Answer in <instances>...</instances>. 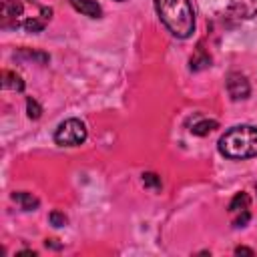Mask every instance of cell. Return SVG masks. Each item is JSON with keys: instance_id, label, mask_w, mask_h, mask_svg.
Wrapping results in <instances>:
<instances>
[{"instance_id": "5", "label": "cell", "mask_w": 257, "mask_h": 257, "mask_svg": "<svg viewBox=\"0 0 257 257\" xmlns=\"http://www.w3.org/2000/svg\"><path fill=\"white\" fill-rule=\"evenodd\" d=\"M229 12L237 18H253L257 16V0H229Z\"/></svg>"}, {"instance_id": "17", "label": "cell", "mask_w": 257, "mask_h": 257, "mask_svg": "<svg viewBox=\"0 0 257 257\" xmlns=\"http://www.w3.org/2000/svg\"><path fill=\"white\" fill-rule=\"evenodd\" d=\"M56 239H46V247H52V249H60V245L58 243H54Z\"/></svg>"}, {"instance_id": "16", "label": "cell", "mask_w": 257, "mask_h": 257, "mask_svg": "<svg viewBox=\"0 0 257 257\" xmlns=\"http://www.w3.org/2000/svg\"><path fill=\"white\" fill-rule=\"evenodd\" d=\"M235 253H237V255H255V251L249 249V247H237Z\"/></svg>"}, {"instance_id": "10", "label": "cell", "mask_w": 257, "mask_h": 257, "mask_svg": "<svg viewBox=\"0 0 257 257\" xmlns=\"http://www.w3.org/2000/svg\"><path fill=\"white\" fill-rule=\"evenodd\" d=\"M217 126H219V122H217V120H213V118H201V120L193 122L191 133H193V135H197V137H205V135H209L211 131H215Z\"/></svg>"}, {"instance_id": "15", "label": "cell", "mask_w": 257, "mask_h": 257, "mask_svg": "<svg viewBox=\"0 0 257 257\" xmlns=\"http://www.w3.org/2000/svg\"><path fill=\"white\" fill-rule=\"evenodd\" d=\"M249 219H251L249 211H241V213H237V217H235L233 225H235V227H245V225L249 223Z\"/></svg>"}, {"instance_id": "7", "label": "cell", "mask_w": 257, "mask_h": 257, "mask_svg": "<svg viewBox=\"0 0 257 257\" xmlns=\"http://www.w3.org/2000/svg\"><path fill=\"white\" fill-rule=\"evenodd\" d=\"M70 4L74 6V10L82 12L84 16H90V18H98L102 14L100 4L94 0H70Z\"/></svg>"}, {"instance_id": "4", "label": "cell", "mask_w": 257, "mask_h": 257, "mask_svg": "<svg viewBox=\"0 0 257 257\" xmlns=\"http://www.w3.org/2000/svg\"><path fill=\"white\" fill-rule=\"evenodd\" d=\"M225 84H227V92H229V96H231L233 100H243V98H247L249 92H251L249 80H247V76L241 74V72H229Z\"/></svg>"}, {"instance_id": "11", "label": "cell", "mask_w": 257, "mask_h": 257, "mask_svg": "<svg viewBox=\"0 0 257 257\" xmlns=\"http://www.w3.org/2000/svg\"><path fill=\"white\" fill-rule=\"evenodd\" d=\"M249 203H251L249 195H247L245 191H241V193H237V195L231 199V203H229V213L237 215V213H241V211H247V209H249Z\"/></svg>"}, {"instance_id": "14", "label": "cell", "mask_w": 257, "mask_h": 257, "mask_svg": "<svg viewBox=\"0 0 257 257\" xmlns=\"http://www.w3.org/2000/svg\"><path fill=\"white\" fill-rule=\"evenodd\" d=\"M48 219H50V223L54 225V227H64L66 225V215L64 213H60V211H52L50 215H48Z\"/></svg>"}, {"instance_id": "8", "label": "cell", "mask_w": 257, "mask_h": 257, "mask_svg": "<svg viewBox=\"0 0 257 257\" xmlns=\"http://www.w3.org/2000/svg\"><path fill=\"white\" fill-rule=\"evenodd\" d=\"M12 201H14L16 205H20V209H24V211H34V209L40 205V201H38L32 193H26V191H16V193H12Z\"/></svg>"}, {"instance_id": "13", "label": "cell", "mask_w": 257, "mask_h": 257, "mask_svg": "<svg viewBox=\"0 0 257 257\" xmlns=\"http://www.w3.org/2000/svg\"><path fill=\"white\" fill-rule=\"evenodd\" d=\"M143 183L149 189H161V177L157 173H145L143 175Z\"/></svg>"}, {"instance_id": "3", "label": "cell", "mask_w": 257, "mask_h": 257, "mask_svg": "<svg viewBox=\"0 0 257 257\" xmlns=\"http://www.w3.org/2000/svg\"><path fill=\"white\" fill-rule=\"evenodd\" d=\"M54 141L60 147H76L86 141V126L78 118H66L58 124L54 133Z\"/></svg>"}, {"instance_id": "12", "label": "cell", "mask_w": 257, "mask_h": 257, "mask_svg": "<svg viewBox=\"0 0 257 257\" xmlns=\"http://www.w3.org/2000/svg\"><path fill=\"white\" fill-rule=\"evenodd\" d=\"M26 110H28V116H30V118H34V120H36V118H40V114H42V106H40L32 96H28V98H26Z\"/></svg>"}, {"instance_id": "1", "label": "cell", "mask_w": 257, "mask_h": 257, "mask_svg": "<svg viewBox=\"0 0 257 257\" xmlns=\"http://www.w3.org/2000/svg\"><path fill=\"white\" fill-rule=\"evenodd\" d=\"M155 8L173 36L187 38L195 30V10L191 0H155Z\"/></svg>"}, {"instance_id": "2", "label": "cell", "mask_w": 257, "mask_h": 257, "mask_svg": "<svg viewBox=\"0 0 257 257\" xmlns=\"http://www.w3.org/2000/svg\"><path fill=\"white\" fill-rule=\"evenodd\" d=\"M219 151L227 159H251L257 157V128L251 124L231 126L219 139Z\"/></svg>"}, {"instance_id": "18", "label": "cell", "mask_w": 257, "mask_h": 257, "mask_svg": "<svg viewBox=\"0 0 257 257\" xmlns=\"http://www.w3.org/2000/svg\"><path fill=\"white\" fill-rule=\"evenodd\" d=\"M255 189H257V185H255Z\"/></svg>"}, {"instance_id": "6", "label": "cell", "mask_w": 257, "mask_h": 257, "mask_svg": "<svg viewBox=\"0 0 257 257\" xmlns=\"http://www.w3.org/2000/svg\"><path fill=\"white\" fill-rule=\"evenodd\" d=\"M207 66H211V54L205 50L203 42H199L197 48H195V54L191 56V70L197 72V70H203Z\"/></svg>"}, {"instance_id": "9", "label": "cell", "mask_w": 257, "mask_h": 257, "mask_svg": "<svg viewBox=\"0 0 257 257\" xmlns=\"http://www.w3.org/2000/svg\"><path fill=\"white\" fill-rule=\"evenodd\" d=\"M2 86L6 90H16V92H22L24 90V80L20 74L12 72V70H2Z\"/></svg>"}]
</instances>
